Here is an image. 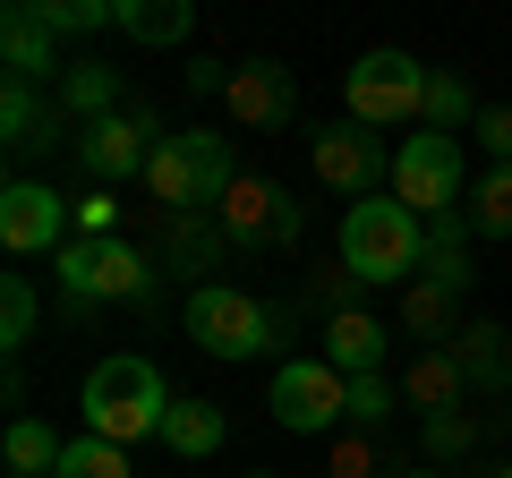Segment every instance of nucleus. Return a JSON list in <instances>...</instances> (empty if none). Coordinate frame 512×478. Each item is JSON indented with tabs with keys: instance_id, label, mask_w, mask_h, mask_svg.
<instances>
[{
	"instance_id": "1",
	"label": "nucleus",
	"mask_w": 512,
	"mask_h": 478,
	"mask_svg": "<svg viewBox=\"0 0 512 478\" xmlns=\"http://www.w3.org/2000/svg\"><path fill=\"white\" fill-rule=\"evenodd\" d=\"M77 410H86V436H103V444L163 436V410H171L163 368H154V359H137V350H111V359H94Z\"/></svg>"
},
{
	"instance_id": "2",
	"label": "nucleus",
	"mask_w": 512,
	"mask_h": 478,
	"mask_svg": "<svg viewBox=\"0 0 512 478\" xmlns=\"http://www.w3.org/2000/svg\"><path fill=\"white\" fill-rule=\"evenodd\" d=\"M427 265V222L402 197H359L342 214V274L350 282H410Z\"/></svg>"
},
{
	"instance_id": "3",
	"label": "nucleus",
	"mask_w": 512,
	"mask_h": 478,
	"mask_svg": "<svg viewBox=\"0 0 512 478\" xmlns=\"http://www.w3.org/2000/svg\"><path fill=\"white\" fill-rule=\"evenodd\" d=\"M146 188H154V205H171V214H222V197L239 188L231 137H214V129L163 137V146H154V163H146Z\"/></svg>"
},
{
	"instance_id": "4",
	"label": "nucleus",
	"mask_w": 512,
	"mask_h": 478,
	"mask_svg": "<svg viewBox=\"0 0 512 478\" xmlns=\"http://www.w3.org/2000/svg\"><path fill=\"white\" fill-rule=\"evenodd\" d=\"M427 77H436V69L410 60V52H359L350 77H342V103H350L359 129H402V120L427 111Z\"/></svg>"
},
{
	"instance_id": "5",
	"label": "nucleus",
	"mask_w": 512,
	"mask_h": 478,
	"mask_svg": "<svg viewBox=\"0 0 512 478\" xmlns=\"http://www.w3.org/2000/svg\"><path fill=\"white\" fill-rule=\"evenodd\" d=\"M188 342L205 359H256V350H274V308L231 282H197L188 291Z\"/></svg>"
},
{
	"instance_id": "6",
	"label": "nucleus",
	"mask_w": 512,
	"mask_h": 478,
	"mask_svg": "<svg viewBox=\"0 0 512 478\" xmlns=\"http://www.w3.org/2000/svg\"><path fill=\"white\" fill-rule=\"evenodd\" d=\"M393 197L419 222H444L461 205V137H436V129L402 137V146H393Z\"/></svg>"
},
{
	"instance_id": "7",
	"label": "nucleus",
	"mask_w": 512,
	"mask_h": 478,
	"mask_svg": "<svg viewBox=\"0 0 512 478\" xmlns=\"http://www.w3.org/2000/svg\"><path fill=\"white\" fill-rule=\"evenodd\" d=\"M52 274H60V291H69L77 316H86L94 299H137L146 291V257H137L128 239H69L52 257Z\"/></svg>"
},
{
	"instance_id": "8",
	"label": "nucleus",
	"mask_w": 512,
	"mask_h": 478,
	"mask_svg": "<svg viewBox=\"0 0 512 478\" xmlns=\"http://www.w3.org/2000/svg\"><path fill=\"white\" fill-rule=\"evenodd\" d=\"M265 410H274L291 436H325V427L350 419V376L325 368V359H291V368L274 376V393H265Z\"/></svg>"
},
{
	"instance_id": "9",
	"label": "nucleus",
	"mask_w": 512,
	"mask_h": 478,
	"mask_svg": "<svg viewBox=\"0 0 512 478\" xmlns=\"http://www.w3.org/2000/svg\"><path fill=\"white\" fill-rule=\"evenodd\" d=\"M0 239L18 257H60L69 248V197L43 188V180H9L0 188Z\"/></svg>"
},
{
	"instance_id": "10",
	"label": "nucleus",
	"mask_w": 512,
	"mask_h": 478,
	"mask_svg": "<svg viewBox=\"0 0 512 478\" xmlns=\"http://www.w3.org/2000/svg\"><path fill=\"white\" fill-rule=\"evenodd\" d=\"M308 163H316V180L342 188V197H384V171H393V154H384L376 129L342 120V129H325V137L308 146Z\"/></svg>"
},
{
	"instance_id": "11",
	"label": "nucleus",
	"mask_w": 512,
	"mask_h": 478,
	"mask_svg": "<svg viewBox=\"0 0 512 478\" xmlns=\"http://www.w3.org/2000/svg\"><path fill=\"white\" fill-rule=\"evenodd\" d=\"M154 120L146 111H111V120H94L86 137H77V163L94 171V188H120V180H137V171L154 163Z\"/></svg>"
},
{
	"instance_id": "12",
	"label": "nucleus",
	"mask_w": 512,
	"mask_h": 478,
	"mask_svg": "<svg viewBox=\"0 0 512 478\" xmlns=\"http://www.w3.org/2000/svg\"><path fill=\"white\" fill-rule=\"evenodd\" d=\"M222 231L239 239V248H291L299 239V205L282 180H248L239 171V188L222 197Z\"/></svg>"
},
{
	"instance_id": "13",
	"label": "nucleus",
	"mask_w": 512,
	"mask_h": 478,
	"mask_svg": "<svg viewBox=\"0 0 512 478\" xmlns=\"http://www.w3.org/2000/svg\"><path fill=\"white\" fill-rule=\"evenodd\" d=\"M0 60H9V86H43V77L60 69V35H52V18H43V0H9V18H0Z\"/></svg>"
},
{
	"instance_id": "14",
	"label": "nucleus",
	"mask_w": 512,
	"mask_h": 478,
	"mask_svg": "<svg viewBox=\"0 0 512 478\" xmlns=\"http://www.w3.org/2000/svg\"><path fill=\"white\" fill-rule=\"evenodd\" d=\"M222 103H231L248 129H282V120L299 111V86H291V69H282V60H239Z\"/></svg>"
},
{
	"instance_id": "15",
	"label": "nucleus",
	"mask_w": 512,
	"mask_h": 478,
	"mask_svg": "<svg viewBox=\"0 0 512 478\" xmlns=\"http://www.w3.org/2000/svg\"><path fill=\"white\" fill-rule=\"evenodd\" d=\"M384 350H393V325L367 308H333L325 316V368L342 376H384Z\"/></svg>"
},
{
	"instance_id": "16",
	"label": "nucleus",
	"mask_w": 512,
	"mask_h": 478,
	"mask_svg": "<svg viewBox=\"0 0 512 478\" xmlns=\"http://www.w3.org/2000/svg\"><path fill=\"white\" fill-rule=\"evenodd\" d=\"M461 393H470V376H461L453 350H419V359H410V376H402V402H410V410H427V419L461 410Z\"/></svg>"
},
{
	"instance_id": "17",
	"label": "nucleus",
	"mask_w": 512,
	"mask_h": 478,
	"mask_svg": "<svg viewBox=\"0 0 512 478\" xmlns=\"http://www.w3.org/2000/svg\"><path fill=\"white\" fill-rule=\"evenodd\" d=\"M453 359L478 393H512V333L504 325H461L453 333Z\"/></svg>"
},
{
	"instance_id": "18",
	"label": "nucleus",
	"mask_w": 512,
	"mask_h": 478,
	"mask_svg": "<svg viewBox=\"0 0 512 478\" xmlns=\"http://www.w3.org/2000/svg\"><path fill=\"white\" fill-rule=\"evenodd\" d=\"M222 436H231V419H222V402H197V393H171V410H163V444L180 461H205V453H222Z\"/></svg>"
},
{
	"instance_id": "19",
	"label": "nucleus",
	"mask_w": 512,
	"mask_h": 478,
	"mask_svg": "<svg viewBox=\"0 0 512 478\" xmlns=\"http://www.w3.org/2000/svg\"><path fill=\"white\" fill-rule=\"evenodd\" d=\"M120 35L163 52V43H188L197 35V0H120Z\"/></svg>"
},
{
	"instance_id": "20",
	"label": "nucleus",
	"mask_w": 512,
	"mask_h": 478,
	"mask_svg": "<svg viewBox=\"0 0 512 478\" xmlns=\"http://www.w3.org/2000/svg\"><path fill=\"white\" fill-rule=\"evenodd\" d=\"M52 111H77L86 129H94V120H111V111H120V69H103V60H69Z\"/></svg>"
},
{
	"instance_id": "21",
	"label": "nucleus",
	"mask_w": 512,
	"mask_h": 478,
	"mask_svg": "<svg viewBox=\"0 0 512 478\" xmlns=\"http://www.w3.org/2000/svg\"><path fill=\"white\" fill-rule=\"evenodd\" d=\"M419 282H436V291H470V222L461 214H444V222H427V265H419Z\"/></svg>"
},
{
	"instance_id": "22",
	"label": "nucleus",
	"mask_w": 512,
	"mask_h": 478,
	"mask_svg": "<svg viewBox=\"0 0 512 478\" xmlns=\"http://www.w3.org/2000/svg\"><path fill=\"white\" fill-rule=\"evenodd\" d=\"M60 453H69V436H52L43 419H9V436H0V461H9V478H52Z\"/></svg>"
},
{
	"instance_id": "23",
	"label": "nucleus",
	"mask_w": 512,
	"mask_h": 478,
	"mask_svg": "<svg viewBox=\"0 0 512 478\" xmlns=\"http://www.w3.org/2000/svg\"><path fill=\"white\" fill-rule=\"evenodd\" d=\"M419 129H436V137L478 129V103H470V77H461V69H436V77H427V111H419Z\"/></svg>"
},
{
	"instance_id": "24",
	"label": "nucleus",
	"mask_w": 512,
	"mask_h": 478,
	"mask_svg": "<svg viewBox=\"0 0 512 478\" xmlns=\"http://www.w3.org/2000/svg\"><path fill=\"white\" fill-rule=\"evenodd\" d=\"M222 214H171V265L180 274H214V257H222Z\"/></svg>"
},
{
	"instance_id": "25",
	"label": "nucleus",
	"mask_w": 512,
	"mask_h": 478,
	"mask_svg": "<svg viewBox=\"0 0 512 478\" xmlns=\"http://www.w3.org/2000/svg\"><path fill=\"white\" fill-rule=\"evenodd\" d=\"M402 325L410 333H427V342H436V350H453V291H436V282H410V291H402Z\"/></svg>"
},
{
	"instance_id": "26",
	"label": "nucleus",
	"mask_w": 512,
	"mask_h": 478,
	"mask_svg": "<svg viewBox=\"0 0 512 478\" xmlns=\"http://www.w3.org/2000/svg\"><path fill=\"white\" fill-rule=\"evenodd\" d=\"M43 137H52V111L35 103V86H9L0 94V146L26 154V146H43Z\"/></svg>"
},
{
	"instance_id": "27",
	"label": "nucleus",
	"mask_w": 512,
	"mask_h": 478,
	"mask_svg": "<svg viewBox=\"0 0 512 478\" xmlns=\"http://www.w3.org/2000/svg\"><path fill=\"white\" fill-rule=\"evenodd\" d=\"M470 231H487V239H512V163H495L487 180L470 188Z\"/></svg>"
},
{
	"instance_id": "28",
	"label": "nucleus",
	"mask_w": 512,
	"mask_h": 478,
	"mask_svg": "<svg viewBox=\"0 0 512 478\" xmlns=\"http://www.w3.org/2000/svg\"><path fill=\"white\" fill-rule=\"evenodd\" d=\"M52 478H128V444H103V436H69Z\"/></svg>"
},
{
	"instance_id": "29",
	"label": "nucleus",
	"mask_w": 512,
	"mask_h": 478,
	"mask_svg": "<svg viewBox=\"0 0 512 478\" xmlns=\"http://www.w3.org/2000/svg\"><path fill=\"white\" fill-rule=\"evenodd\" d=\"M35 316H43V308H35V282L9 274V282H0V342H9V359L35 342Z\"/></svg>"
},
{
	"instance_id": "30",
	"label": "nucleus",
	"mask_w": 512,
	"mask_h": 478,
	"mask_svg": "<svg viewBox=\"0 0 512 478\" xmlns=\"http://www.w3.org/2000/svg\"><path fill=\"white\" fill-rule=\"evenodd\" d=\"M43 18H52V35H103V26H120V0H43Z\"/></svg>"
},
{
	"instance_id": "31",
	"label": "nucleus",
	"mask_w": 512,
	"mask_h": 478,
	"mask_svg": "<svg viewBox=\"0 0 512 478\" xmlns=\"http://www.w3.org/2000/svg\"><path fill=\"white\" fill-rule=\"evenodd\" d=\"M470 444H478V419H470V410H444V419H427V453H436V461L470 453Z\"/></svg>"
},
{
	"instance_id": "32",
	"label": "nucleus",
	"mask_w": 512,
	"mask_h": 478,
	"mask_svg": "<svg viewBox=\"0 0 512 478\" xmlns=\"http://www.w3.org/2000/svg\"><path fill=\"white\" fill-rule=\"evenodd\" d=\"M350 419L384 427V419H393V385H384V376H350Z\"/></svg>"
},
{
	"instance_id": "33",
	"label": "nucleus",
	"mask_w": 512,
	"mask_h": 478,
	"mask_svg": "<svg viewBox=\"0 0 512 478\" xmlns=\"http://www.w3.org/2000/svg\"><path fill=\"white\" fill-rule=\"evenodd\" d=\"M478 146H487L495 163H512V103H487V111H478Z\"/></svg>"
},
{
	"instance_id": "34",
	"label": "nucleus",
	"mask_w": 512,
	"mask_h": 478,
	"mask_svg": "<svg viewBox=\"0 0 512 478\" xmlns=\"http://www.w3.org/2000/svg\"><path fill=\"white\" fill-rule=\"evenodd\" d=\"M111 222H120V197H111V188L77 197V231H86V239H111Z\"/></svg>"
},
{
	"instance_id": "35",
	"label": "nucleus",
	"mask_w": 512,
	"mask_h": 478,
	"mask_svg": "<svg viewBox=\"0 0 512 478\" xmlns=\"http://www.w3.org/2000/svg\"><path fill=\"white\" fill-rule=\"evenodd\" d=\"M402 478H444V470H402Z\"/></svg>"
},
{
	"instance_id": "36",
	"label": "nucleus",
	"mask_w": 512,
	"mask_h": 478,
	"mask_svg": "<svg viewBox=\"0 0 512 478\" xmlns=\"http://www.w3.org/2000/svg\"><path fill=\"white\" fill-rule=\"evenodd\" d=\"M248 478H274V470H248Z\"/></svg>"
},
{
	"instance_id": "37",
	"label": "nucleus",
	"mask_w": 512,
	"mask_h": 478,
	"mask_svg": "<svg viewBox=\"0 0 512 478\" xmlns=\"http://www.w3.org/2000/svg\"><path fill=\"white\" fill-rule=\"evenodd\" d=\"M495 478H512V461H504V470H495Z\"/></svg>"
}]
</instances>
